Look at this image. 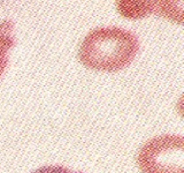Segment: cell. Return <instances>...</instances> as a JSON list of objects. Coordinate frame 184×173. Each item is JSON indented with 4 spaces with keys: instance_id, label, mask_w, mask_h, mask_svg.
Returning a JSON list of instances; mask_svg holds the SVG:
<instances>
[{
    "instance_id": "cell-1",
    "label": "cell",
    "mask_w": 184,
    "mask_h": 173,
    "mask_svg": "<svg viewBox=\"0 0 184 173\" xmlns=\"http://www.w3.org/2000/svg\"><path fill=\"white\" fill-rule=\"evenodd\" d=\"M139 51V40L133 31L118 27H98L82 40L78 60L89 69L115 73L127 68Z\"/></svg>"
},
{
    "instance_id": "cell-2",
    "label": "cell",
    "mask_w": 184,
    "mask_h": 173,
    "mask_svg": "<svg viewBox=\"0 0 184 173\" xmlns=\"http://www.w3.org/2000/svg\"><path fill=\"white\" fill-rule=\"evenodd\" d=\"M137 165L142 173H184V139L161 135L140 148Z\"/></svg>"
},
{
    "instance_id": "cell-3",
    "label": "cell",
    "mask_w": 184,
    "mask_h": 173,
    "mask_svg": "<svg viewBox=\"0 0 184 173\" xmlns=\"http://www.w3.org/2000/svg\"><path fill=\"white\" fill-rule=\"evenodd\" d=\"M115 8L125 20H142L154 12V0H115Z\"/></svg>"
},
{
    "instance_id": "cell-4",
    "label": "cell",
    "mask_w": 184,
    "mask_h": 173,
    "mask_svg": "<svg viewBox=\"0 0 184 173\" xmlns=\"http://www.w3.org/2000/svg\"><path fill=\"white\" fill-rule=\"evenodd\" d=\"M14 28V22L9 19L0 21V77L5 74L7 69L9 50L16 45Z\"/></svg>"
},
{
    "instance_id": "cell-5",
    "label": "cell",
    "mask_w": 184,
    "mask_h": 173,
    "mask_svg": "<svg viewBox=\"0 0 184 173\" xmlns=\"http://www.w3.org/2000/svg\"><path fill=\"white\" fill-rule=\"evenodd\" d=\"M154 14L167 21L184 23V0H154Z\"/></svg>"
},
{
    "instance_id": "cell-6",
    "label": "cell",
    "mask_w": 184,
    "mask_h": 173,
    "mask_svg": "<svg viewBox=\"0 0 184 173\" xmlns=\"http://www.w3.org/2000/svg\"><path fill=\"white\" fill-rule=\"evenodd\" d=\"M31 173H80V172H73L70 170H68L67 167L60 165H48V166H43L37 169L36 171Z\"/></svg>"
}]
</instances>
